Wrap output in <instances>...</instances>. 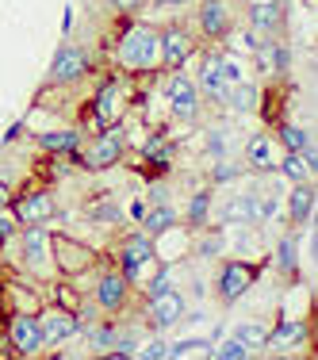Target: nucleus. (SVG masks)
Masks as SVG:
<instances>
[{
  "label": "nucleus",
  "instance_id": "obj_35",
  "mask_svg": "<svg viewBox=\"0 0 318 360\" xmlns=\"http://www.w3.org/2000/svg\"><path fill=\"white\" fill-rule=\"evenodd\" d=\"M8 238H12V215L0 207V242H8Z\"/></svg>",
  "mask_w": 318,
  "mask_h": 360
},
{
  "label": "nucleus",
  "instance_id": "obj_6",
  "mask_svg": "<svg viewBox=\"0 0 318 360\" xmlns=\"http://www.w3.org/2000/svg\"><path fill=\"white\" fill-rule=\"evenodd\" d=\"M249 284H253V269L249 264H238V261H230L227 269H222V280H219V295L227 299V303H234V299H242Z\"/></svg>",
  "mask_w": 318,
  "mask_h": 360
},
{
  "label": "nucleus",
  "instance_id": "obj_7",
  "mask_svg": "<svg viewBox=\"0 0 318 360\" xmlns=\"http://www.w3.org/2000/svg\"><path fill=\"white\" fill-rule=\"evenodd\" d=\"M23 257H27V264L35 272L46 269V257H50V238H46V230L39 226V222H31L27 226V234H23Z\"/></svg>",
  "mask_w": 318,
  "mask_h": 360
},
{
  "label": "nucleus",
  "instance_id": "obj_38",
  "mask_svg": "<svg viewBox=\"0 0 318 360\" xmlns=\"http://www.w3.org/2000/svg\"><path fill=\"white\" fill-rule=\"evenodd\" d=\"M230 176H238L234 165H227V161H222V165H215V180H230Z\"/></svg>",
  "mask_w": 318,
  "mask_h": 360
},
{
  "label": "nucleus",
  "instance_id": "obj_3",
  "mask_svg": "<svg viewBox=\"0 0 318 360\" xmlns=\"http://www.w3.org/2000/svg\"><path fill=\"white\" fill-rule=\"evenodd\" d=\"M8 338H12V345H15V353H23V356H35L46 341H42V333H39V322H35V314H12V330H8Z\"/></svg>",
  "mask_w": 318,
  "mask_h": 360
},
{
  "label": "nucleus",
  "instance_id": "obj_19",
  "mask_svg": "<svg viewBox=\"0 0 318 360\" xmlns=\"http://www.w3.org/2000/svg\"><path fill=\"white\" fill-rule=\"evenodd\" d=\"M222 100H230V108H234V111H249L257 104V92L249 89L246 81H234V84H227V96H222Z\"/></svg>",
  "mask_w": 318,
  "mask_h": 360
},
{
  "label": "nucleus",
  "instance_id": "obj_42",
  "mask_svg": "<svg viewBox=\"0 0 318 360\" xmlns=\"http://www.w3.org/2000/svg\"><path fill=\"white\" fill-rule=\"evenodd\" d=\"M115 8H139V0H111Z\"/></svg>",
  "mask_w": 318,
  "mask_h": 360
},
{
  "label": "nucleus",
  "instance_id": "obj_2",
  "mask_svg": "<svg viewBox=\"0 0 318 360\" xmlns=\"http://www.w3.org/2000/svg\"><path fill=\"white\" fill-rule=\"evenodd\" d=\"M50 250H54V261H58V269L65 272V276H77V272H84L92 264V253L89 245H81V242H73V238H54L50 242Z\"/></svg>",
  "mask_w": 318,
  "mask_h": 360
},
{
  "label": "nucleus",
  "instance_id": "obj_9",
  "mask_svg": "<svg viewBox=\"0 0 318 360\" xmlns=\"http://www.w3.org/2000/svg\"><path fill=\"white\" fill-rule=\"evenodd\" d=\"M188 54H192V42H188V35L180 27H169L165 35H161V62H165L169 70H180Z\"/></svg>",
  "mask_w": 318,
  "mask_h": 360
},
{
  "label": "nucleus",
  "instance_id": "obj_43",
  "mask_svg": "<svg viewBox=\"0 0 318 360\" xmlns=\"http://www.w3.org/2000/svg\"><path fill=\"white\" fill-rule=\"evenodd\" d=\"M158 4H188V0H158Z\"/></svg>",
  "mask_w": 318,
  "mask_h": 360
},
{
  "label": "nucleus",
  "instance_id": "obj_23",
  "mask_svg": "<svg viewBox=\"0 0 318 360\" xmlns=\"http://www.w3.org/2000/svg\"><path fill=\"white\" fill-rule=\"evenodd\" d=\"M249 20H253V27H261V31H276L280 27V8L276 4H257L253 12H249Z\"/></svg>",
  "mask_w": 318,
  "mask_h": 360
},
{
  "label": "nucleus",
  "instance_id": "obj_39",
  "mask_svg": "<svg viewBox=\"0 0 318 360\" xmlns=\"http://www.w3.org/2000/svg\"><path fill=\"white\" fill-rule=\"evenodd\" d=\"M165 353H169V345H161V341H153L150 349H142V356H150V360L153 356H165Z\"/></svg>",
  "mask_w": 318,
  "mask_h": 360
},
{
  "label": "nucleus",
  "instance_id": "obj_26",
  "mask_svg": "<svg viewBox=\"0 0 318 360\" xmlns=\"http://www.w3.org/2000/svg\"><path fill=\"white\" fill-rule=\"evenodd\" d=\"M280 139H284V146H288V150H295V153H303L307 146H311V139H307V131H299V127H284V131H280Z\"/></svg>",
  "mask_w": 318,
  "mask_h": 360
},
{
  "label": "nucleus",
  "instance_id": "obj_12",
  "mask_svg": "<svg viewBox=\"0 0 318 360\" xmlns=\"http://www.w3.org/2000/svg\"><path fill=\"white\" fill-rule=\"evenodd\" d=\"M150 257H153L150 238H127V245H123V280L139 276V269L150 261Z\"/></svg>",
  "mask_w": 318,
  "mask_h": 360
},
{
  "label": "nucleus",
  "instance_id": "obj_10",
  "mask_svg": "<svg viewBox=\"0 0 318 360\" xmlns=\"http://www.w3.org/2000/svg\"><path fill=\"white\" fill-rule=\"evenodd\" d=\"M180 314H184V303H180V295H173V291H161V295H153L150 303V319L158 330H165V326H177Z\"/></svg>",
  "mask_w": 318,
  "mask_h": 360
},
{
  "label": "nucleus",
  "instance_id": "obj_29",
  "mask_svg": "<svg viewBox=\"0 0 318 360\" xmlns=\"http://www.w3.org/2000/svg\"><path fill=\"white\" fill-rule=\"evenodd\" d=\"M208 192H200V195H192V207H188V222H196V226H200L203 222V215H208Z\"/></svg>",
  "mask_w": 318,
  "mask_h": 360
},
{
  "label": "nucleus",
  "instance_id": "obj_18",
  "mask_svg": "<svg viewBox=\"0 0 318 360\" xmlns=\"http://www.w3.org/2000/svg\"><path fill=\"white\" fill-rule=\"evenodd\" d=\"M96 299L108 307V311H115V307L127 299V280L123 276H104V280H100V288H96Z\"/></svg>",
  "mask_w": 318,
  "mask_h": 360
},
{
  "label": "nucleus",
  "instance_id": "obj_14",
  "mask_svg": "<svg viewBox=\"0 0 318 360\" xmlns=\"http://www.w3.org/2000/svg\"><path fill=\"white\" fill-rule=\"evenodd\" d=\"M200 27H203V35H211V39L227 35V27H230V15H227V4H222V0H203Z\"/></svg>",
  "mask_w": 318,
  "mask_h": 360
},
{
  "label": "nucleus",
  "instance_id": "obj_11",
  "mask_svg": "<svg viewBox=\"0 0 318 360\" xmlns=\"http://www.w3.org/2000/svg\"><path fill=\"white\" fill-rule=\"evenodd\" d=\"M54 215V200H50L46 192H27L20 195V203H15V219L20 222H42Z\"/></svg>",
  "mask_w": 318,
  "mask_h": 360
},
{
  "label": "nucleus",
  "instance_id": "obj_40",
  "mask_svg": "<svg viewBox=\"0 0 318 360\" xmlns=\"http://www.w3.org/2000/svg\"><path fill=\"white\" fill-rule=\"evenodd\" d=\"M219 245H222L219 238H208V242L200 245V253H203V257H211V253H219Z\"/></svg>",
  "mask_w": 318,
  "mask_h": 360
},
{
  "label": "nucleus",
  "instance_id": "obj_27",
  "mask_svg": "<svg viewBox=\"0 0 318 360\" xmlns=\"http://www.w3.org/2000/svg\"><path fill=\"white\" fill-rule=\"evenodd\" d=\"M211 356H219V360H246V356H249V349L234 338V341H227V345L211 349Z\"/></svg>",
  "mask_w": 318,
  "mask_h": 360
},
{
  "label": "nucleus",
  "instance_id": "obj_34",
  "mask_svg": "<svg viewBox=\"0 0 318 360\" xmlns=\"http://www.w3.org/2000/svg\"><path fill=\"white\" fill-rule=\"evenodd\" d=\"M146 158H165V139H150V142H146Z\"/></svg>",
  "mask_w": 318,
  "mask_h": 360
},
{
  "label": "nucleus",
  "instance_id": "obj_4",
  "mask_svg": "<svg viewBox=\"0 0 318 360\" xmlns=\"http://www.w3.org/2000/svg\"><path fill=\"white\" fill-rule=\"evenodd\" d=\"M39 333H42V341H65L70 333H77V314L73 311H65V307H54V311H42L39 314Z\"/></svg>",
  "mask_w": 318,
  "mask_h": 360
},
{
  "label": "nucleus",
  "instance_id": "obj_5",
  "mask_svg": "<svg viewBox=\"0 0 318 360\" xmlns=\"http://www.w3.org/2000/svg\"><path fill=\"white\" fill-rule=\"evenodd\" d=\"M119 153H123V139H119V131H108L92 142L89 153H84V169H108L119 161Z\"/></svg>",
  "mask_w": 318,
  "mask_h": 360
},
{
  "label": "nucleus",
  "instance_id": "obj_17",
  "mask_svg": "<svg viewBox=\"0 0 318 360\" xmlns=\"http://www.w3.org/2000/svg\"><path fill=\"white\" fill-rule=\"evenodd\" d=\"M203 89H208L211 100L227 96V77H222V58H208L203 62Z\"/></svg>",
  "mask_w": 318,
  "mask_h": 360
},
{
  "label": "nucleus",
  "instance_id": "obj_20",
  "mask_svg": "<svg viewBox=\"0 0 318 360\" xmlns=\"http://www.w3.org/2000/svg\"><path fill=\"white\" fill-rule=\"evenodd\" d=\"M311 211H314V192L295 188V192H291V219H295V226H303V222L311 219Z\"/></svg>",
  "mask_w": 318,
  "mask_h": 360
},
{
  "label": "nucleus",
  "instance_id": "obj_13",
  "mask_svg": "<svg viewBox=\"0 0 318 360\" xmlns=\"http://www.w3.org/2000/svg\"><path fill=\"white\" fill-rule=\"evenodd\" d=\"M119 96H123V84L119 81H108L96 92V127H108L119 119Z\"/></svg>",
  "mask_w": 318,
  "mask_h": 360
},
{
  "label": "nucleus",
  "instance_id": "obj_37",
  "mask_svg": "<svg viewBox=\"0 0 318 360\" xmlns=\"http://www.w3.org/2000/svg\"><path fill=\"white\" fill-rule=\"evenodd\" d=\"M208 150H211V153H222V150H227V139H222L219 131H211V139H208Z\"/></svg>",
  "mask_w": 318,
  "mask_h": 360
},
{
  "label": "nucleus",
  "instance_id": "obj_30",
  "mask_svg": "<svg viewBox=\"0 0 318 360\" xmlns=\"http://www.w3.org/2000/svg\"><path fill=\"white\" fill-rule=\"evenodd\" d=\"M249 161H253V165H269V139L249 142Z\"/></svg>",
  "mask_w": 318,
  "mask_h": 360
},
{
  "label": "nucleus",
  "instance_id": "obj_24",
  "mask_svg": "<svg viewBox=\"0 0 318 360\" xmlns=\"http://www.w3.org/2000/svg\"><path fill=\"white\" fill-rule=\"evenodd\" d=\"M284 176H291V180H307V176H311V165L303 161V153L291 150L288 158H284Z\"/></svg>",
  "mask_w": 318,
  "mask_h": 360
},
{
  "label": "nucleus",
  "instance_id": "obj_16",
  "mask_svg": "<svg viewBox=\"0 0 318 360\" xmlns=\"http://www.w3.org/2000/svg\"><path fill=\"white\" fill-rule=\"evenodd\" d=\"M222 219H227V222H246V226H253V222L261 219V207H257V195H242V200H234L227 211H222Z\"/></svg>",
  "mask_w": 318,
  "mask_h": 360
},
{
  "label": "nucleus",
  "instance_id": "obj_8",
  "mask_svg": "<svg viewBox=\"0 0 318 360\" xmlns=\"http://www.w3.org/2000/svg\"><path fill=\"white\" fill-rule=\"evenodd\" d=\"M169 100H173V115L177 119H192L200 104H196V84L188 77H173L169 81Z\"/></svg>",
  "mask_w": 318,
  "mask_h": 360
},
{
  "label": "nucleus",
  "instance_id": "obj_25",
  "mask_svg": "<svg viewBox=\"0 0 318 360\" xmlns=\"http://www.w3.org/2000/svg\"><path fill=\"white\" fill-rule=\"evenodd\" d=\"M200 353H211V345H208V341H200V338H192V341H177L165 356H200Z\"/></svg>",
  "mask_w": 318,
  "mask_h": 360
},
{
  "label": "nucleus",
  "instance_id": "obj_1",
  "mask_svg": "<svg viewBox=\"0 0 318 360\" xmlns=\"http://www.w3.org/2000/svg\"><path fill=\"white\" fill-rule=\"evenodd\" d=\"M161 62V35L146 23L127 27L123 42H119V65L123 70H153Z\"/></svg>",
  "mask_w": 318,
  "mask_h": 360
},
{
  "label": "nucleus",
  "instance_id": "obj_28",
  "mask_svg": "<svg viewBox=\"0 0 318 360\" xmlns=\"http://www.w3.org/2000/svg\"><path fill=\"white\" fill-rule=\"evenodd\" d=\"M238 341H242V345H265V341H269V333L261 330V326H242V330H238Z\"/></svg>",
  "mask_w": 318,
  "mask_h": 360
},
{
  "label": "nucleus",
  "instance_id": "obj_31",
  "mask_svg": "<svg viewBox=\"0 0 318 360\" xmlns=\"http://www.w3.org/2000/svg\"><path fill=\"white\" fill-rule=\"evenodd\" d=\"M280 269L284 272H295V242H291V238H284V242H280Z\"/></svg>",
  "mask_w": 318,
  "mask_h": 360
},
{
  "label": "nucleus",
  "instance_id": "obj_32",
  "mask_svg": "<svg viewBox=\"0 0 318 360\" xmlns=\"http://www.w3.org/2000/svg\"><path fill=\"white\" fill-rule=\"evenodd\" d=\"M303 338V322H291V326H280L276 333H272V341L276 345H284V341H299Z\"/></svg>",
  "mask_w": 318,
  "mask_h": 360
},
{
  "label": "nucleus",
  "instance_id": "obj_15",
  "mask_svg": "<svg viewBox=\"0 0 318 360\" xmlns=\"http://www.w3.org/2000/svg\"><path fill=\"white\" fill-rule=\"evenodd\" d=\"M84 54L81 50H62V54L54 58V70H50V81L54 84H62V81H73V77H81L84 73Z\"/></svg>",
  "mask_w": 318,
  "mask_h": 360
},
{
  "label": "nucleus",
  "instance_id": "obj_41",
  "mask_svg": "<svg viewBox=\"0 0 318 360\" xmlns=\"http://www.w3.org/2000/svg\"><path fill=\"white\" fill-rule=\"evenodd\" d=\"M8 200H12V192H8V184H0V207H8Z\"/></svg>",
  "mask_w": 318,
  "mask_h": 360
},
{
  "label": "nucleus",
  "instance_id": "obj_22",
  "mask_svg": "<svg viewBox=\"0 0 318 360\" xmlns=\"http://www.w3.org/2000/svg\"><path fill=\"white\" fill-rule=\"evenodd\" d=\"M77 131H50V134H42V150H54V153H70L77 150Z\"/></svg>",
  "mask_w": 318,
  "mask_h": 360
},
{
  "label": "nucleus",
  "instance_id": "obj_36",
  "mask_svg": "<svg viewBox=\"0 0 318 360\" xmlns=\"http://www.w3.org/2000/svg\"><path fill=\"white\" fill-rule=\"evenodd\" d=\"M169 280H173V276H169V272H161V276L150 284V295H161V291H169Z\"/></svg>",
  "mask_w": 318,
  "mask_h": 360
},
{
  "label": "nucleus",
  "instance_id": "obj_21",
  "mask_svg": "<svg viewBox=\"0 0 318 360\" xmlns=\"http://www.w3.org/2000/svg\"><path fill=\"white\" fill-rule=\"evenodd\" d=\"M173 222H177V215L165 207V203H161V207H153L150 215H142V226H146V234H165V230L173 226Z\"/></svg>",
  "mask_w": 318,
  "mask_h": 360
},
{
  "label": "nucleus",
  "instance_id": "obj_33",
  "mask_svg": "<svg viewBox=\"0 0 318 360\" xmlns=\"http://www.w3.org/2000/svg\"><path fill=\"white\" fill-rule=\"evenodd\" d=\"M92 219L96 222H119V207H92Z\"/></svg>",
  "mask_w": 318,
  "mask_h": 360
}]
</instances>
